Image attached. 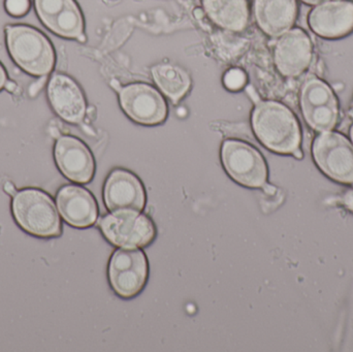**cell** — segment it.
Returning a JSON list of instances; mask_svg holds the SVG:
<instances>
[{
  "mask_svg": "<svg viewBox=\"0 0 353 352\" xmlns=\"http://www.w3.org/2000/svg\"><path fill=\"white\" fill-rule=\"evenodd\" d=\"M252 128L261 144L280 154H294L302 142L300 124L292 111L277 101H261L252 113Z\"/></svg>",
  "mask_w": 353,
  "mask_h": 352,
  "instance_id": "6da1fadb",
  "label": "cell"
},
{
  "mask_svg": "<svg viewBox=\"0 0 353 352\" xmlns=\"http://www.w3.org/2000/svg\"><path fill=\"white\" fill-rule=\"evenodd\" d=\"M12 208L17 223L27 233L41 238L56 237L61 233L57 209L52 198L41 190L16 192Z\"/></svg>",
  "mask_w": 353,
  "mask_h": 352,
  "instance_id": "7a4b0ae2",
  "label": "cell"
},
{
  "mask_svg": "<svg viewBox=\"0 0 353 352\" xmlns=\"http://www.w3.org/2000/svg\"><path fill=\"white\" fill-rule=\"evenodd\" d=\"M8 51L19 66L34 76H46L55 62L53 47L43 33L29 26L6 28Z\"/></svg>",
  "mask_w": 353,
  "mask_h": 352,
  "instance_id": "3957f363",
  "label": "cell"
},
{
  "mask_svg": "<svg viewBox=\"0 0 353 352\" xmlns=\"http://www.w3.org/2000/svg\"><path fill=\"white\" fill-rule=\"evenodd\" d=\"M105 239L122 248H142L157 235L153 221L137 211H122L101 217L99 222Z\"/></svg>",
  "mask_w": 353,
  "mask_h": 352,
  "instance_id": "277c9868",
  "label": "cell"
},
{
  "mask_svg": "<svg viewBox=\"0 0 353 352\" xmlns=\"http://www.w3.org/2000/svg\"><path fill=\"white\" fill-rule=\"evenodd\" d=\"M221 159L228 175L241 185L259 188L267 183V163L251 145L242 141H225L222 145Z\"/></svg>",
  "mask_w": 353,
  "mask_h": 352,
  "instance_id": "5b68a950",
  "label": "cell"
},
{
  "mask_svg": "<svg viewBox=\"0 0 353 352\" xmlns=\"http://www.w3.org/2000/svg\"><path fill=\"white\" fill-rule=\"evenodd\" d=\"M312 153L315 163L327 177L353 184V147L343 134L323 132L315 138Z\"/></svg>",
  "mask_w": 353,
  "mask_h": 352,
  "instance_id": "8992f818",
  "label": "cell"
},
{
  "mask_svg": "<svg viewBox=\"0 0 353 352\" xmlns=\"http://www.w3.org/2000/svg\"><path fill=\"white\" fill-rule=\"evenodd\" d=\"M148 260L139 248H123L114 252L109 266V279L120 297L130 299L138 295L148 279Z\"/></svg>",
  "mask_w": 353,
  "mask_h": 352,
  "instance_id": "52a82bcc",
  "label": "cell"
},
{
  "mask_svg": "<svg viewBox=\"0 0 353 352\" xmlns=\"http://www.w3.org/2000/svg\"><path fill=\"white\" fill-rule=\"evenodd\" d=\"M301 107L307 124L319 132H330L339 119L337 97L321 79H308L301 90Z\"/></svg>",
  "mask_w": 353,
  "mask_h": 352,
  "instance_id": "ba28073f",
  "label": "cell"
},
{
  "mask_svg": "<svg viewBox=\"0 0 353 352\" xmlns=\"http://www.w3.org/2000/svg\"><path fill=\"white\" fill-rule=\"evenodd\" d=\"M122 109L134 121L144 125L163 123L168 107L161 93L147 84H130L120 90Z\"/></svg>",
  "mask_w": 353,
  "mask_h": 352,
  "instance_id": "9c48e42d",
  "label": "cell"
},
{
  "mask_svg": "<svg viewBox=\"0 0 353 352\" xmlns=\"http://www.w3.org/2000/svg\"><path fill=\"white\" fill-rule=\"evenodd\" d=\"M313 47L310 37L300 28L286 31L274 49V60L280 74L288 78L301 76L312 62Z\"/></svg>",
  "mask_w": 353,
  "mask_h": 352,
  "instance_id": "30bf717a",
  "label": "cell"
},
{
  "mask_svg": "<svg viewBox=\"0 0 353 352\" xmlns=\"http://www.w3.org/2000/svg\"><path fill=\"white\" fill-rule=\"evenodd\" d=\"M103 196L111 212H141L146 205L144 186L134 174L124 169L112 172L105 182Z\"/></svg>",
  "mask_w": 353,
  "mask_h": 352,
  "instance_id": "8fae6325",
  "label": "cell"
},
{
  "mask_svg": "<svg viewBox=\"0 0 353 352\" xmlns=\"http://www.w3.org/2000/svg\"><path fill=\"white\" fill-rule=\"evenodd\" d=\"M55 159L64 176L77 183H88L94 175V159L84 143L74 136L58 138Z\"/></svg>",
  "mask_w": 353,
  "mask_h": 352,
  "instance_id": "7c38bea8",
  "label": "cell"
},
{
  "mask_svg": "<svg viewBox=\"0 0 353 352\" xmlns=\"http://www.w3.org/2000/svg\"><path fill=\"white\" fill-rule=\"evenodd\" d=\"M311 29L325 39H339L353 30V2L346 0L323 2L311 10Z\"/></svg>",
  "mask_w": 353,
  "mask_h": 352,
  "instance_id": "4fadbf2b",
  "label": "cell"
},
{
  "mask_svg": "<svg viewBox=\"0 0 353 352\" xmlns=\"http://www.w3.org/2000/svg\"><path fill=\"white\" fill-rule=\"evenodd\" d=\"M56 200L60 214L72 227H91L99 218L97 200L88 190L80 186H64L58 191Z\"/></svg>",
  "mask_w": 353,
  "mask_h": 352,
  "instance_id": "5bb4252c",
  "label": "cell"
},
{
  "mask_svg": "<svg viewBox=\"0 0 353 352\" xmlns=\"http://www.w3.org/2000/svg\"><path fill=\"white\" fill-rule=\"evenodd\" d=\"M48 96L56 113L70 123H81L87 113L86 103L78 85L61 74L50 80Z\"/></svg>",
  "mask_w": 353,
  "mask_h": 352,
  "instance_id": "9a60e30c",
  "label": "cell"
},
{
  "mask_svg": "<svg viewBox=\"0 0 353 352\" xmlns=\"http://www.w3.org/2000/svg\"><path fill=\"white\" fill-rule=\"evenodd\" d=\"M257 24L270 37H280L290 30L298 14L296 0H255Z\"/></svg>",
  "mask_w": 353,
  "mask_h": 352,
  "instance_id": "2e32d148",
  "label": "cell"
},
{
  "mask_svg": "<svg viewBox=\"0 0 353 352\" xmlns=\"http://www.w3.org/2000/svg\"><path fill=\"white\" fill-rule=\"evenodd\" d=\"M203 6L209 18L226 30L242 31L248 24L247 0H203Z\"/></svg>",
  "mask_w": 353,
  "mask_h": 352,
  "instance_id": "e0dca14e",
  "label": "cell"
},
{
  "mask_svg": "<svg viewBox=\"0 0 353 352\" xmlns=\"http://www.w3.org/2000/svg\"><path fill=\"white\" fill-rule=\"evenodd\" d=\"M153 78L161 90L178 103L190 88L188 74L173 64H159L152 68Z\"/></svg>",
  "mask_w": 353,
  "mask_h": 352,
  "instance_id": "ac0fdd59",
  "label": "cell"
},
{
  "mask_svg": "<svg viewBox=\"0 0 353 352\" xmlns=\"http://www.w3.org/2000/svg\"><path fill=\"white\" fill-rule=\"evenodd\" d=\"M48 28L51 29L56 34L68 39H78L83 34L84 23L83 17L78 6L74 0L70 2L49 24Z\"/></svg>",
  "mask_w": 353,
  "mask_h": 352,
  "instance_id": "d6986e66",
  "label": "cell"
},
{
  "mask_svg": "<svg viewBox=\"0 0 353 352\" xmlns=\"http://www.w3.org/2000/svg\"><path fill=\"white\" fill-rule=\"evenodd\" d=\"M72 0H35V8L43 24L47 26Z\"/></svg>",
  "mask_w": 353,
  "mask_h": 352,
  "instance_id": "ffe728a7",
  "label": "cell"
},
{
  "mask_svg": "<svg viewBox=\"0 0 353 352\" xmlns=\"http://www.w3.org/2000/svg\"><path fill=\"white\" fill-rule=\"evenodd\" d=\"M246 74L243 70L238 68H232L228 70L224 76V85L226 88L232 91H238L246 84Z\"/></svg>",
  "mask_w": 353,
  "mask_h": 352,
  "instance_id": "44dd1931",
  "label": "cell"
},
{
  "mask_svg": "<svg viewBox=\"0 0 353 352\" xmlns=\"http://www.w3.org/2000/svg\"><path fill=\"white\" fill-rule=\"evenodd\" d=\"M29 0H6L8 12L12 16H23L29 10Z\"/></svg>",
  "mask_w": 353,
  "mask_h": 352,
  "instance_id": "7402d4cb",
  "label": "cell"
},
{
  "mask_svg": "<svg viewBox=\"0 0 353 352\" xmlns=\"http://www.w3.org/2000/svg\"><path fill=\"white\" fill-rule=\"evenodd\" d=\"M46 81H47V76H41L39 80L35 81L34 83L31 84L30 88H29V94H30V96H35V95L39 92V90H41L43 85H45Z\"/></svg>",
  "mask_w": 353,
  "mask_h": 352,
  "instance_id": "603a6c76",
  "label": "cell"
},
{
  "mask_svg": "<svg viewBox=\"0 0 353 352\" xmlns=\"http://www.w3.org/2000/svg\"><path fill=\"white\" fill-rule=\"evenodd\" d=\"M341 203L348 211L353 213V187L348 189V191L342 196Z\"/></svg>",
  "mask_w": 353,
  "mask_h": 352,
  "instance_id": "cb8c5ba5",
  "label": "cell"
},
{
  "mask_svg": "<svg viewBox=\"0 0 353 352\" xmlns=\"http://www.w3.org/2000/svg\"><path fill=\"white\" fill-rule=\"evenodd\" d=\"M4 190H6V192H8V194H10V196H14L16 194V187H14V184L10 183V182H6V184H4Z\"/></svg>",
  "mask_w": 353,
  "mask_h": 352,
  "instance_id": "d4e9b609",
  "label": "cell"
},
{
  "mask_svg": "<svg viewBox=\"0 0 353 352\" xmlns=\"http://www.w3.org/2000/svg\"><path fill=\"white\" fill-rule=\"evenodd\" d=\"M6 74L4 72L3 68L0 64V90L6 86Z\"/></svg>",
  "mask_w": 353,
  "mask_h": 352,
  "instance_id": "484cf974",
  "label": "cell"
},
{
  "mask_svg": "<svg viewBox=\"0 0 353 352\" xmlns=\"http://www.w3.org/2000/svg\"><path fill=\"white\" fill-rule=\"evenodd\" d=\"M263 191L268 194H276V187H274L273 185H270V184L265 183V185L263 186Z\"/></svg>",
  "mask_w": 353,
  "mask_h": 352,
  "instance_id": "4316f807",
  "label": "cell"
},
{
  "mask_svg": "<svg viewBox=\"0 0 353 352\" xmlns=\"http://www.w3.org/2000/svg\"><path fill=\"white\" fill-rule=\"evenodd\" d=\"M6 89L10 91V92H14L17 89L16 83L12 82V81H8V82L6 83Z\"/></svg>",
  "mask_w": 353,
  "mask_h": 352,
  "instance_id": "83f0119b",
  "label": "cell"
},
{
  "mask_svg": "<svg viewBox=\"0 0 353 352\" xmlns=\"http://www.w3.org/2000/svg\"><path fill=\"white\" fill-rule=\"evenodd\" d=\"M193 14H194L195 18L199 19V20L203 19V10H201V8H195L194 12H193Z\"/></svg>",
  "mask_w": 353,
  "mask_h": 352,
  "instance_id": "f1b7e54d",
  "label": "cell"
},
{
  "mask_svg": "<svg viewBox=\"0 0 353 352\" xmlns=\"http://www.w3.org/2000/svg\"><path fill=\"white\" fill-rule=\"evenodd\" d=\"M302 1L306 2V3L312 4V6H314V4L321 3V2L323 1V0H302Z\"/></svg>",
  "mask_w": 353,
  "mask_h": 352,
  "instance_id": "f546056e",
  "label": "cell"
},
{
  "mask_svg": "<svg viewBox=\"0 0 353 352\" xmlns=\"http://www.w3.org/2000/svg\"><path fill=\"white\" fill-rule=\"evenodd\" d=\"M294 157L298 159H302L303 158V153L302 151H301V149H299V150H296V152L294 153Z\"/></svg>",
  "mask_w": 353,
  "mask_h": 352,
  "instance_id": "4dcf8cb0",
  "label": "cell"
},
{
  "mask_svg": "<svg viewBox=\"0 0 353 352\" xmlns=\"http://www.w3.org/2000/svg\"><path fill=\"white\" fill-rule=\"evenodd\" d=\"M112 86L114 87V88L116 89V90H121V89H120V84L119 83L117 82V81H113V82H112Z\"/></svg>",
  "mask_w": 353,
  "mask_h": 352,
  "instance_id": "1f68e13d",
  "label": "cell"
},
{
  "mask_svg": "<svg viewBox=\"0 0 353 352\" xmlns=\"http://www.w3.org/2000/svg\"><path fill=\"white\" fill-rule=\"evenodd\" d=\"M78 41H82V43H84V41H86V37H85L84 34L80 35V37H78Z\"/></svg>",
  "mask_w": 353,
  "mask_h": 352,
  "instance_id": "d6a6232c",
  "label": "cell"
},
{
  "mask_svg": "<svg viewBox=\"0 0 353 352\" xmlns=\"http://www.w3.org/2000/svg\"><path fill=\"white\" fill-rule=\"evenodd\" d=\"M350 136H352V142H353V124H352V130H350Z\"/></svg>",
  "mask_w": 353,
  "mask_h": 352,
  "instance_id": "836d02e7",
  "label": "cell"
},
{
  "mask_svg": "<svg viewBox=\"0 0 353 352\" xmlns=\"http://www.w3.org/2000/svg\"><path fill=\"white\" fill-rule=\"evenodd\" d=\"M111 1H116V0H111Z\"/></svg>",
  "mask_w": 353,
  "mask_h": 352,
  "instance_id": "e575fe53",
  "label": "cell"
}]
</instances>
